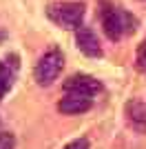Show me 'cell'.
Wrapping results in <instances>:
<instances>
[{
  "instance_id": "obj_1",
  "label": "cell",
  "mask_w": 146,
  "mask_h": 149,
  "mask_svg": "<svg viewBox=\"0 0 146 149\" xmlns=\"http://www.w3.org/2000/svg\"><path fill=\"white\" fill-rule=\"evenodd\" d=\"M84 11H86L84 2H53L47 9L49 18L53 20L58 27L69 29V31H75L78 27H82Z\"/></svg>"
},
{
  "instance_id": "obj_2",
  "label": "cell",
  "mask_w": 146,
  "mask_h": 149,
  "mask_svg": "<svg viewBox=\"0 0 146 149\" xmlns=\"http://www.w3.org/2000/svg\"><path fill=\"white\" fill-rule=\"evenodd\" d=\"M62 65H64V58H62L60 49H49L40 60H38L36 69H33V78L40 87H49L58 80V76L62 71Z\"/></svg>"
},
{
  "instance_id": "obj_3",
  "label": "cell",
  "mask_w": 146,
  "mask_h": 149,
  "mask_svg": "<svg viewBox=\"0 0 146 149\" xmlns=\"http://www.w3.org/2000/svg\"><path fill=\"white\" fill-rule=\"evenodd\" d=\"M100 22H102V29H104V33H106V38H109L111 42L122 40V36L126 33L124 31V20H122V9L111 7L109 2H102Z\"/></svg>"
},
{
  "instance_id": "obj_4",
  "label": "cell",
  "mask_w": 146,
  "mask_h": 149,
  "mask_svg": "<svg viewBox=\"0 0 146 149\" xmlns=\"http://www.w3.org/2000/svg\"><path fill=\"white\" fill-rule=\"evenodd\" d=\"M62 89L67 93H78V96H89L91 98V96H97L102 91V82L89 74H73L62 82Z\"/></svg>"
},
{
  "instance_id": "obj_5",
  "label": "cell",
  "mask_w": 146,
  "mask_h": 149,
  "mask_svg": "<svg viewBox=\"0 0 146 149\" xmlns=\"http://www.w3.org/2000/svg\"><path fill=\"white\" fill-rule=\"evenodd\" d=\"M75 45H78V49L89 58H100L102 56V45H100L95 31H93L91 27H78V29H75Z\"/></svg>"
},
{
  "instance_id": "obj_6",
  "label": "cell",
  "mask_w": 146,
  "mask_h": 149,
  "mask_svg": "<svg viewBox=\"0 0 146 149\" xmlns=\"http://www.w3.org/2000/svg\"><path fill=\"white\" fill-rule=\"evenodd\" d=\"M93 107V100L89 96H78V93H67V98L58 102V111L64 116H75V113H84Z\"/></svg>"
},
{
  "instance_id": "obj_7",
  "label": "cell",
  "mask_w": 146,
  "mask_h": 149,
  "mask_svg": "<svg viewBox=\"0 0 146 149\" xmlns=\"http://www.w3.org/2000/svg\"><path fill=\"white\" fill-rule=\"evenodd\" d=\"M126 116H128L131 127L144 134L146 131V102H142V100H131L126 105Z\"/></svg>"
},
{
  "instance_id": "obj_8",
  "label": "cell",
  "mask_w": 146,
  "mask_h": 149,
  "mask_svg": "<svg viewBox=\"0 0 146 149\" xmlns=\"http://www.w3.org/2000/svg\"><path fill=\"white\" fill-rule=\"evenodd\" d=\"M13 87V69H9V65L0 62V98H5V93Z\"/></svg>"
},
{
  "instance_id": "obj_9",
  "label": "cell",
  "mask_w": 146,
  "mask_h": 149,
  "mask_svg": "<svg viewBox=\"0 0 146 149\" xmlns=\"http://www.w3.org/2000/svg\"><path fill=\"white\" fill-rule=\"evenodd\" d=\"M135 67H137V71L146 74V38L142 40L140 45H137V54H135Z\"/></svg>"
},
{
  "instance_id": "obj_10",
  "label": "cell",
  "mask_w": 146,
  "mask_h": 149,
  "mask_svg": "<svg viewBox=\"0 0 146 149\" xmlns=\"http://www.w3.org/2000/svg\"><path fill=\"white\" fill-rule=\"evenodd\" d=\"M16 145V138L9 131H0V149H13Z\"/></svg>"
},
{
  "instance_id": "obj_11",
  "label": "cell",
  "mask_w": 146,
  "mask_h": 149,
  "mask_svg": "<svg viewBox=\"0 0 146 149\" xmlns=\"http://www.w3.org/2000/svg\"><path fill=\"white\" fill-rule=\"evenodd\" d=\"M64 149H89V140L86 138H75V140L64 145Z\"/></svg>"
},
{
  "instance_id": "obj_12",
  "label": "cell",
  "mask_w": 146,
  "mask_h": 149,
  "mask_svg": "<svg viewBox=\"0 0 146 149\" xmlns=\"http://www.w3.org/2000/svg\"><path fill=\"white\" fill-rule=\"evenodd\" d=\"M5 38H7V31H5V29H0V42H2Z\"/></svg>"
}]
</instances>
